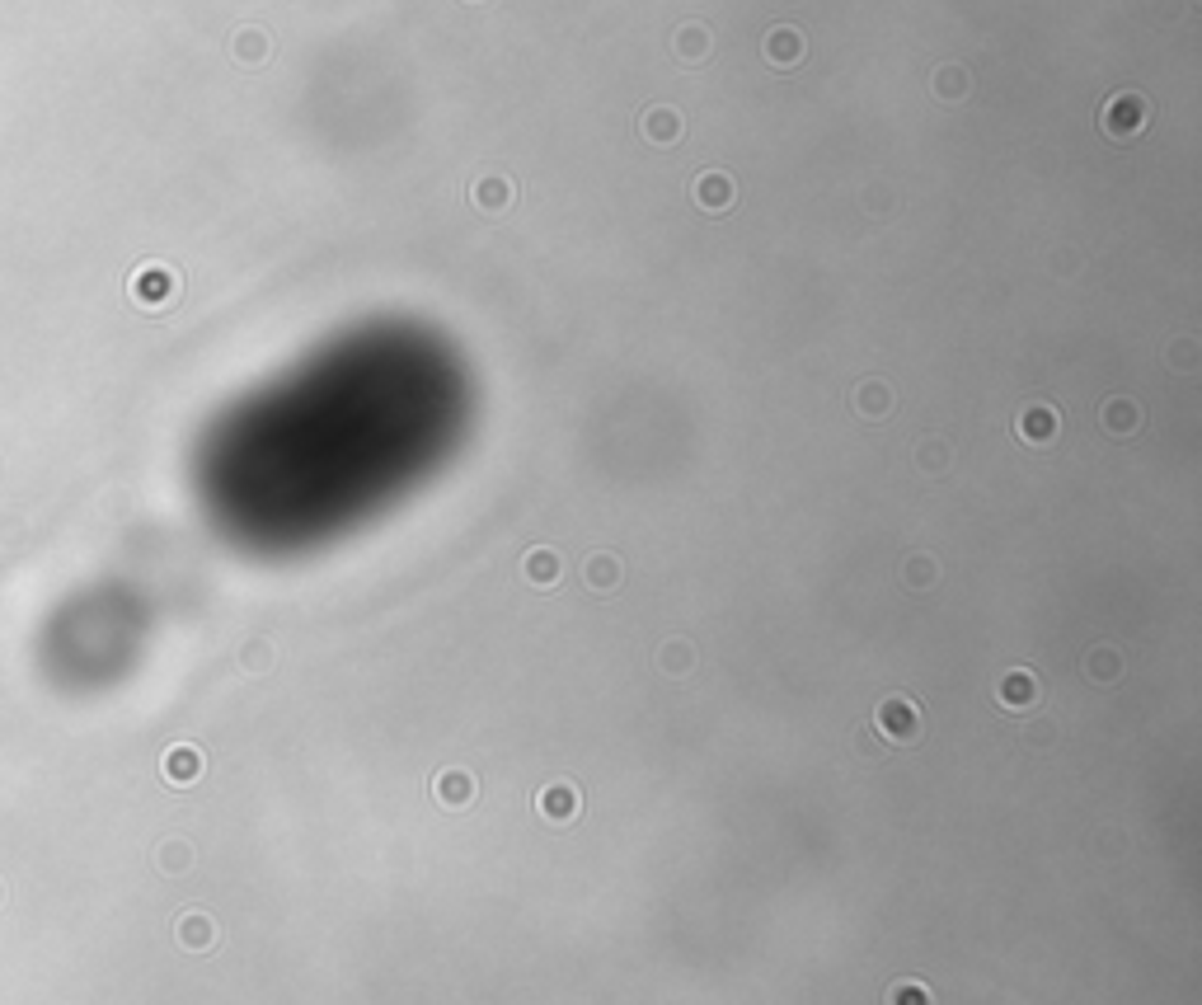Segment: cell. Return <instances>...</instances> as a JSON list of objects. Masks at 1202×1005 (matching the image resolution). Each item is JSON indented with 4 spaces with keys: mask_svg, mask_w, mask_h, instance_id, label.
<instances>
[{
    "mask_svg": "<svg viewBox=\"0 0 1202 1005\" xmlns=\"http://www.w3.org/2000/svg\"><path fill=\"white\" fill-rule=\"evenodd\" d=\"M1146 123H1151V104H1146V94H1137V90H1118L1109 104L1099 109V127H1104L1113 141L1141 137Z\"/></svg>",
    "mask_w": 1202,
    "mask_h": 1005,
    "instance_id": "1",
    "label": "cell"
},
{
    "mask_svg": "<svg viewBox=\"0 0 1202 1005\" xmlns=\"http://www.w3.org/2000/svg\"><path fill=\"white\" fill-rule=\"evenodd\" d=\"M874 728H879L888 743H911V738L921 733V710H916L907 696H888L879 705V714H874Z\"/></svg>",
    "mask_w": 1202,
    "mask_h": 1005,
    "instance_id": "2",
    "label": "cell"
},
{
    "mask_svg": "<svg viewBox=\"0 0 1202 1005\" xmlns=\"http://www.w3.org/2000/svg\"><path fill=\"white\" fill-rule=\"evenodd\" d=\"M1057 428H1062V418H1057L1052 404H1024V409L1015 414V433L1024 437V442H1033V447L1057 442Z\"/></svg>",
    "mask_w": 1202,
    "mask_h": 1005,
    "instance_id": "3",
    "label": "cell"
},
{
    "mask_svg": "<svg viewBox=\"0 0 1202 1005\" xmlns=\"http://www.w3.org/2000/svg\"><path fill=\"white\" fill-rule=\"evenodd\" d=\"M1099 428L1113 437H1132L1141 428V404L1127 400V395H1113V400H1104V409H1099Z\"/></svg>",
    "mask_w": 1202,
    "mask_h": 1005,
    "instance_id": "4",
    "label": "cell"
},
{
    "mask_svg": "<svg viewBox=\"0 0 1202 1005\" xmlns=\"http://www.w3.org/2000/svg\"><path fill=\"white\" fill-rule=\"evenodd\" d=\"M512 198H517V188H512L508 174H484V179H475V207L479 212L503 217V212L512 207Z\"/></svg>",
    "mask_w": 1202,
    "mask_h": 1005,
    "instance_id": "5",
    "label": "cell"
},
{
    "mask_svg": "<svg viewBox=\"0 0 1202 1005\" xmlns=\"http://www.w3.org/2000/svg\"><path fill=\"white\" fill-rule=\"evenodd\" d=\"M733 198H738V188H733V179H728L724 170H705L695 179V202H700L705 212H728Z\"/></svg>",
    "mask_w": 1202,
    "mask_h": 1005,
    "instance_id": "6",
    "label": "cell"
},
{
    "mask_svg": "<svg viewBox=\"0 0 1202 1005\" xmlns=\"http://www.w3.org/2000/svg\"><path fill=\"white\" fill-rule=\"evenodd\" d=\"M578 785H569V780H559V785H545L540 789V799H536V808L545 813L550 822H573L578 818Z\"/></svg>",
    "mask_w": 1202,
    "mask_h": 1005,
    "instance_id": "7",
    "label": "cell"
},
{
    "mask_svg": "<svg viewBox=\"0 0 1202 1005\" xmlns=\"http://www.w3.org/2000/svg\"><path fill=\"white\" fill-rule=\"evenodd\" d=\"M761 52H766V62H771V66L789 71V66L803 62V33L789 29V24H780V29L766 33V47H761Z\"/></svg>",
    "mask_w": 1202,
    "mask_h": 1005,
    "instance_id": "8",
    "label": "cell"
},
{
    "mask_svg": "<svg viewBox=\"0 0 1202 1005\" xmlns=\"http://www.w3.org/2000/svg\"><path fill=\"white\" fill-rule=\"evenodd\" d=\"M639 132H644L653 146H672V141H681V113L667 109V104H653V109H644V118H639Z\"/></svg>",
    "mask_w": 1202,
    "mask_h": 1005,
    "instance_id": "9",
    "label": "cell"
},
{
    "mask_svg": "<svg viewBox=\"0 0 1202 1005\" xmlns=\"http://www.w3.org/2000/svg\"><path fill=\"white\" fill-rule=\"evenodd\" d=\"M432 789H437V804L442 808H465L470 799H475V775L470 771H442Z\"/></svg>",
    "mask_w": 1202,
    "mask_h": 1005,
    "instance_id": "10",
    "label": "cell"
},
{
    "mask_svg": "<svg viewBox=\"0 0 1202 1005\" xmlns=\"http://www.w3.org/2000/svg\"><path fill=\"white\" fill-rule=\"evenodd\" d=\"M1033 700H1038V681H1033V672H1024V667L1005 672L1001 677V705L1005 710H1029Z\"/></svg>",
    "mask_w": 1202,
    "mask_h": 1005,
    "instance_id": "11",
    "label": "cell"
},
{
    "mask_svg": "<svg viewBox=\"0 0 1202 1005\" xmlns=\"http://www.w3.org/2000/svg\"><path fill=\"white\" fill-rule=\"evenodd\" d=\"M855 409H860L864 418H888L893 414V390L883 386V381H864V386L855 390Z\"/></svg>",
    "mask_w": 1202,
    "mask_h": 1005,
    "instance_id": "12",
    "label": "cell"
},
{
    "mask_svg": "<svg viewBox=\"0 0 1202 1005\" xmlns=\"http://www.w3.org/2000/svg\"><path fill=\"white\" fill-rule=\"evenodd\" d=\"M672 47H677L681 62H705L709 57V29L705 24H686V29L672 38Z\"/></svg>",
    "mask_w": 1202,
    "mask_h": 1005,
    "instance_id": "13",
    "label": "cell"
},
{
    "mask_svg": "<svg viewBox=\"0 0 1202 1005\" xmlns=\"http://www.w3.org/2000/svg\"><path fill=\"white\" fill-rule=\"evenodd\" d=\"M559 569H564V564H559L555 550H531V555H526V578H531L536 588H555Z\"/></svg>",
    "mask_w": 1202,
    "mask_h": 1005,
    "instance_id": "14",
    "label": "cell"
},
{
    "mask_svg": "<svg viewBox=\"0 0 1202 1005\" xmlns=\"http://www.w3.org/2000/svg\"><path fill=\"white\" fill-rule=\"evenodd\" d=\"M930 85H935V99H944V104L968 99V71H963V66H940Z\"/></svg>",
    "mask_w": 1202,
    "mask_h": 1005,
    "instance_id": "15",
    "label": "cell"
},
{
    "mask_svg": "<svg viewBox=\"0 0 1202 1005\" xmlns=\"http://www.w3.org/2000/svg\"><path fill=\"white\" fill-rule=\"evenodd\" d=\"M587 583L597 592H611L620 583V559L616 555H597L592 564H587Z\"/></svg>",
    "mask_w": 1202,
    "mask_h": 1005,
    "instance_id": "16",
    "label": "cell"
},
{
    "mask_svg": "<svg viewBox=\"0 0 1202 1005\" xmlns=\"http://www.w3.org/2000/svg\"><path fill=\"white\" fill-rule=\"evenodd\" d=\"M235 57H240V62H263V57H268V38H263L259 29H245L235 38Z\"/></svg>",
    "mask_w": 1202,
    "mask_h": 1005,
    "instance_id": "17",
    "label": "cell"
},
{
    "mask_svg": "<svg viewBox=\"0 0 1202 1005\" xmlns=\"http://www.w3.org/2000/svg\"><path fill=\"white\" fill-rule=\"evenodd\" d=\"M1085 672H1090V677H1099V681H1113V677H1118V653H1113V649H1095L1090 658H1085Z\"/></svg>",
    "mask_w": 1202,
    "mask_h": 1005,
    "instance_id": "18",
    "label": "cell"
},
{
    "mask_svg": "<svg viewBox=\"0 0 1202 1005\" xmlns=\"http://www.w3.org/2000/svg\"><path fill=\"white\" fill-rule=\"evenodd\" d=\"M663 667H667V672H686V667H691V649H686V644H667V649H663Z\"/></svg>",
    "mask_w": 1202,
    "mask_h": 1005,
    "instance_id": "19",
    "label": "cell"
},
{
    "mask_svg": "<svg viewBox=\"0 0 1202 1005\" xmlns=\"http://www.w3.org/2000/svg\"><path fill=\"white\" fill-rule=\"evenodd\" d=\"M893 1005H930V996L916 982H907V987H893Z\"/></svg>",
    "mask_w": 1202,
    "mask_h": 1005,
    "instance_id": "20",
    "label": "cell"
},
{
    "mask_svg": "<svg viewBox=\"0 0 1202 1005\" xmlns=\"http://www.w3.org/2000/svg\"><path fill=\"white\" fill-rule=\"evenodd\" d=\"M1174 367H1179V372H1193V367H1198V357H1193V339L1174 343Z\"/></svg>",
    "mask_w": 1202,
    "mask_h": 1005,
    "instance_id": "21",
    "label": "cell"
},
{
    "mask_svg": "<svg viewBox=\"0 0 1202 1005\" xmlns=\"http://www.w3.org/2000/svg\"><path fill=\"white\" fill-rule=\"evenodd\" d=\"M930 573H935V569H930V559H921V555L907 564V578L916 583V588H925V583H930Z\"/></svg>",
    "mask_w": 1202,
    "mask_h": 1005,
    "instance_id": "22",
    "label": "cell"
},
{
    "mask_svg": "<svg viewBox=\"0 0 1202 1005\" xmlns=\"http://www.w3.org/2000/svg\"><path fill=\"white\" fill-rule=\"evenodd\" d=\"M944 461H949V451H944V447L935 451V442H925V447H921V465H925V470H944Z\"/></svg>",
    "mask_w": 1202,
    "mask_h": 1005,
    "instance_id": "23",
    "label": "cell"
},
{
    "mask_svg": "<svg viewBox=\"0 0 1202 1005\" xmlns=\"http://www.w3.org/2000/svg\"><path fill=\"white\" fill-rule=\"evenodd\" d=\"M174 775H198V752H174Z\"/></svg>",
    "mask_w": 1202,
    "mask_h": 1005,
    "instance_id": "24",
    "label": "cell"
},
{
    "mask_svg": "<svg viewBox=\"0 0 1202 1005\" xmlns=\"http://www.w3.org/2000/svg\"><path fill=\"white\" fill-rule=\"evenodd\" d=\"M470 5H479V0H470Z\"/></svg>",
    "mask_w": 1202,
    "mask_h": 1005,
    "instance_id": "25",
    "label": "cell"
}]
</instances>
